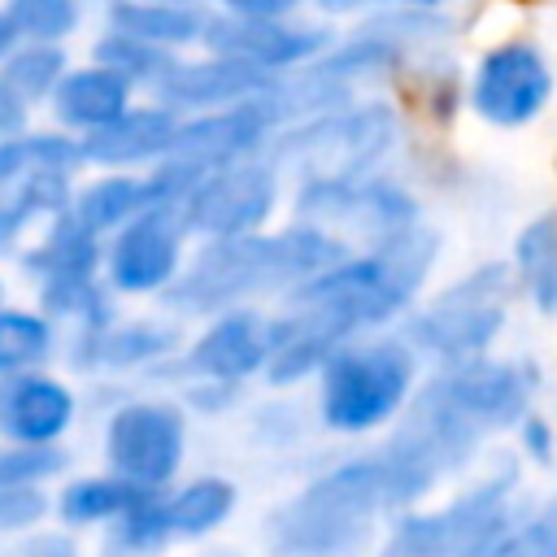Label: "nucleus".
Here are the masks:
<instances>
[{
  "instance_id": "obj_1",
  "label": "nucleus",
  "mask_w": 557,
  "mask_h": 557,
  "mask_svg": "<svg viewBox=\"0 0 557 557\" xmlns=\"http://www.w3.org/2000/svg\"><path fill=\"white\" fill-rule=\"evenodd\" d=\"M448 231L426 218L400 235L352 244L339 261L270 305V370L261 387L305 392L318 366L352 335L400 326L422 292L444 274Z\"/></svg>"
},
{
  "instance_id": "obj_2",
  "label": "nucleus",
  "mask_w": 557,
  "mask_h": 557,
  "mask_svg": "<svg viewBox=\"0 0 557 557\" xmlns=\"http://www.w3.org/2000/svg\"><path fill=\"white\" fill-rule=\"evenodd\" d=\"M440 487L392 444H348L274 496L257 522L261 557H357L374 553L387 518Z\"/></svg>"
},
{
  "instance_id": "obj_3",
  "label": "nucleus",
  "mask_w": 557,
  "mask_h": 557,
  "mask_svg": "<svg viewBox=\"0 0 557 557\" xmlns=\"http://www.w3.org/2000/svg\"><path fill=\"white\" fill-rule=\"evenodd\" d=\"M348 248L352 244L344 235L296 213H283L270 231L196 239L183 274L161 296V309H170L178 322L191 326L222 309L278 305L292 287L339 261Z\"/></svg>"
},
{
  "instance_id": "obj_4",
  "label": "nucleus",
  "mask_w": 557,
  "mask_h": 557,
  "mask_svg": "<svg viewBox=\"0 0 557 557\" xmlns=\"http://www.w3.org/2000/svg\"><path fill=\"white\" fill-rule=\"evenodd\" d=\"M426 379V361L400 326L344 339L309 379L305 396L322 440L370 444L400 422Z\"/></svg>"
},
{
  "instance_id": "obj_5",
  "label": "nucleus",
  "mask_w": 557,
  "mask_h": 557,
  "mask_svg": "<svg viewBox=\"0 0 557 557\" xmlns=\"http://www.w3.org/2000/svg\"><path fill=\"white\" fill-rule=\"evenodd\" d=\"M418 126L400 100V91H357L322 113L278 126L270 157L296 174H370L387 165H405Z\"/></svg>"
},
{
  "instance_id": "obj_6",
  "label": "nucleus",
  "mask_w": 557,
  "mask_h": 557,
  "mask_svg": "<svg viewBox=\"0 0 557 557\" xmlns=\"http://www.w3.org/2000/svg\"><path fill=\"white\" fill-rule=\"evenodd\" d=\"M527 492L531 470L505 444H492L470 474L387 518L374 557H461L505 522Z\"/></svg>"
},
{
  "instance_id": "obj_7",
  "label": "nucleus",
  "mask_w": 557,
  "mask_h": 557,
  "mask_svg": "<svg viewBox=\"0 0 557 557\" xmlns=\"http://www.w3.org/2000/svg\"><path fill=\"white\" fill-rule=\"evenodd\" d=\"M466 122L487 135H527L557 109V52L513 13L509 22L466 35Z\"/></svg>"
},
{
  "instance_id": "obj_8",
  "label": "nucleus",
  "mask_w": 557,
  "mask_h": 557,
  "mask_svg": "<svg viewBox=\"0 0 557 557\" xmlns=\"http://www.w3.org/2000/svg\"><path fill=\"white\" fill-rule=\"evenodd\" d=\"M518 318V292L505 257H474L453 274H440L422 300L405 313L400 331L431 366L492 352L509 339Z\"/></svg>"
},
{
  "instance_id": "obj_9",
  "label": "nucleus",
  "mask_w": 557,
  "mask_h": 557,
  "mask_svg": "<svg viewBox=\"0 0 557 557\" xmlns=\"http://www.w3.org/2000/svg\"><path fill=\"white\" fill-rule=\"evenodd\" d=\"M100 409V466L131 479L144 492H165L187 474L196 418L170 387H104Z\"/></svg>"
},
{
  "instance_id": "obj_10",
  "label": "nucleus",
  "mask_w": 557,
  "mask_h": 557,
  "mask_svg": "<svg viewBox=\"0 0 557 557\" xmlns=\"http://www.w3.org/2000/svg\"><path fill=\"white\" fill-rule=\"evenodd\" d=\"M287 213L331 226L348 244H374L431 218V196L405 165L370 174H296Z\"/></svg>"
},
{
  "instance_id": "obj_11",
  "label": "nucleus",
  "mask_w": 557,
  "mask_h": 557,
  "mask_svg": "<svg viewBox=\"0 0 557 557\" xmlns=\"http://www.w3.org/2000/svg\"><path fill=\"white\" fill-rule=\"evenodd\" d=\"M83 148L52 122H30L0 139V257L13 252L61 209L83 174Z\"/></svg>"
},
{
  "instance_id": "obj_12",
  "label": "nucleus",
  "mask_w": 557,
  "mask_h": 557,
  "mask_svg": "<svg viewBox=\"0 0 557 557\" xmlns=\"http://www.w3.org/2000/svg\"><path fill=\"white\" fill-rule=\"evenodd\" d=\"M187 339V322H178L170 309L148 305L139 313L122 309L104 326L91 331H65L61 339V366L87 383V387H157L165 366L178 357Z\"/></svg>"
},
{
  "instance_id": "obj_13",
  "label": "nucleus",
  "mask_w": 557,
  "mask_h": 557,
  "mask_svg": "<svg viewBox=\"0 0 557 557\" xmlns=\"http://www.w3.org/2000/svg\"><path fill=\"white\" fill-rule=\"evenodd\" d=\"M426 383L479 431H487L496 444L513 431L522 413L544 405L553 370L531 348H492L479 357H461L448 366H431Z\"/></svg>"
},
{
  "instance_id": "obj_14",
  "label": "nucleus",
  "mask_w": 557,
  "mask_h": 557,
  "mask_svg": "<svg viewBox=\"0 0 557 557\" xmlns=\"http://www.w3.org/2000/svg\"><path fill=\"white\" fill-rule=\"evenodd\" d=\"M287 187H292L287 170L270 152H257L205 170L178 209L196 239L252 235V231H270L287 213Z\"/></svg>"
},
{
  "instance_id": "obj_15",
  "label": "nucleus",
  "mask_w": 557,
  "mask_h": 557,
  "mask_svg": "<svg viewBox=\"0 0 557 557\" xmlns=\"http://www.w3.org/2000/svg\"><path fill=\"white\" fill-rule=\"evenodd\" d=\"M191 244L196 235L187 231L178 205H148L104 235L100 274L122 305H161V296L183 274Z\"/></svg>"
},
{
  "instance_id": "obj_16",
  "label": "nucleus",
  "mask_w": 557,
  "mask_h": 557,
  "mask_svg": "<svg viewBox=\"0 0 557 557\" xmlns=\"http://www.w3.org/2000/svg\"><path fill=\"white\" fill-rule=\"evenodd\" d=\"M270 305H239L187 326L178 357L165 366L157 387H178L183 379H222L239 387H261L270 370Z\"/></svg>"
},
{
  "instance_id": "obj_17",
  "label": "nucleus",
  "mask_w": 557,
  "mask_h": 557,
  "mask_svg": "<svg viewBox=\"0 0 557 557\" xmlns=\"http://www.w3.org/2000/svg\"><path fill=\"white\" fill-rule=\"evenodd\" d=\"M335 30L339 26L331 17H322L318 9H300V13H226V9H213L205 48L231 52V57L248 61L252 70H261L265 78H283V74L313 65L331 48Z\"/></svg>"
},
{
  "instance_id": "obj_18",
  "label": "nucleus",
  "mask_w": 557,
  "mask_h": 557,
  "mask_svg": "<svg viewBox=\"0 0 557 557\" xmlns=\"http://www.w3.org/2000/svg\"><path fill=\"white\" fill-rule=\"evenodd\" d=\"M83 418V387L65 366H39L0 379V440L70 444Z\"/></svg>"
},
{
  "instance_id": "obj_19",
  "label": "nucleus",
  "mask_w": 557,
  "mask_h": 557,
  "mask_svg": "<svg viewBox=\"0 0 557 557\" xmlns=\"http://www.w3.org/2000/svg\"><path fill=\"white\" fill-rule=\"evenodd\" d=\"M278 126H283V122H278V113H274V104H270V91H261V96L239 100V104H226V109L187 113V117L178 122V135H174L170 157H174L178 165H187L191 174H205V170H213V165L270 152Z\"/></svg>"
},
{
  "instance_id": "obj_20",
  "label": "nucleus",
  "mask_w": 557,
  "mask_h": 557,
  "mask_svg": "<svg viewBox=\"0 0 557 557\" xmlns=\"http://www.w3.org/2000/svg\"><path fill=\"white\" fill-rule=\"evenodd\" d=\"M413 61L418 57L400 44V35L387 22L379 13H366L335 30L331 48L318 57V70L357 96V91H396Z\"/></svg>"
},
{
  "instance_id": "obj_21",
  "label": "nucleus",
  "mask_w": 557,
  "mask_h": 557,
  "mask_svg": "<svg viewBox=\"0 0 557 557\" xmlns=\"http://www.w3.org/2000/svg\"><path fill=\"white\" fill-rule=\"evenodd\" d=\"M274 78H265L261 70H252L248 61L218 52V48H191L178 52L170 74L157 83V100L170 104L178 117L187 113H209V109H226L239 100H252L261 91H270Z\"/></svg>"
},
{
  "instance_id": "obj_22",
  "label": "nucleus",
  "mask_w": 557,
  "mask_h": 557,
  "mask_svg": "<svg viewBox=\"0 0 557 557\" xmlns=\"http://www.w3.org/2000/svg\"><path fill=\"white\" fill-rule=\"evenodd\" d=\"M178 113L157 96H139L126 113L104 122L100 131L83 135V165L87 170H152L170 157L178 135Z\"/></svg>"
},
{
  "instance_id": "obj_23",
  "label": "nucleus",
  "mask_w": 557,
  "mask_h": 557,
  "mask_svg": "<svg viewBox=\"0 0 557 557\" xmlns=\"http://www.w3.org/2000/svg\"><path fill=\"white\" fill-rule=\"evenodd\" d=\"M139 96L144 91L131 78H122L113 65H104L96 57H74L70 70L61 74L57 91L48 96L44 117L52 126L70 131L74 139H83V135L100 131L104 122H113L117 113H126Z\"/></svg>"
},
{
  "instance_id": "obj_24",
  "label": "nucleus",
  "mask_w": 557,
  "mask_h": 557,
  "mask_svg": "<svg viewBox=\"0 0 557 557\" xmlns=\"http://www.w3.org/2000/svg\"><path fill=\"white\" fill-rule=\"evenodd\" d=\"M500 257L513 278L518 309L535 322H557V205L522 213Z\"/></svg>"
},
{
  "instance_id": "obj_25",
  "label": "nucleus",
  "mask_w": 557,
  "mask_h": 557,
  "mask_svg": "<svg viewBox=\"0 0 557 557\" xmlns=\"http://www.w3.org/2000/svg\"><path fill=\"white\" fill-rule=\"evenodd\" d=\"M100 257H104V239L87 231L70 209H61L13 252V265L30 292H44L100 274Z\"/></svg>"
},
{
  "instance_id": "obj_26",
  "label": "nucleus",
  "mask_w": 557,
  "mask_h": 557,
  "mask_svg": "<svg viewBox=\"0 0 557 557\" xmlns=\"http://www.w3.org/2000/svg\"><path fill=\"white\" fill-rule=\"evenodd\" d=\"M396 91H400L418 135L453 139V131L466 122V44L418 57Z\"/></svg>"
},
{
  "instance_id": "obj_27",
  "label": "nucleus",
  "mask_w": 557,
  "mask_h": 557,
  "mask_svg": "<svg viewBox=\"0 0 557 557\" xmlns=\"http://www.w3.org/2000/svg\"><path fill=\"white\" fill-rule=\"evenodd\" d=\"M161 505L178 548H187V544L226 535L235 527L244 509V483L226 470H187L161 492Z\"/></svg>"
},
{
  "instance_id": "obj_28",
  "label": "nucleus",
  "mask_w": 557,
  "mask_h": 557,
  "mask_svg": "<svg viewBox=\"0 0 557 557\" xmlns=\"http://www.w3.org/2000/svg\"><path fill=\"white\" fill-rule=\"evenodd\" d=\"M239 435L261 457H296V453H305L313 444V435H318L309 396L292 392V387L252 392L244 413H239Z\"/></svg>"
},
{
  "instance_id": "obj_29",
  "label": "nucleus",
  "mask_w": 557,
  "mask_h": 557,
  "mask_svg": "<svg viewBox=\"0 0 557 557\" xmlns=\"http://www.w3.org/2000/svg\"><path fill=\"white\" fill-rule=\"evenodd\" d=\"M144 496V487H135L131 479L113 474L109 466L96 470H70L57 487H52V518L78 535H100L109 522H117L135 500Z\"/></svg>"
},
{
  "instance_id": "obj_30",
  "label": "nucleus",
  "mask_w": 557,
  "mask_h": 557,
  "mask_svg": "<svg viewBox=\"0 0 557 557\" xmlns=\"http://www.w3.org/2000/svg\"><path fill=\"white\" fill-rule=\"evenodd\" d=\"M148 205H157L148 170H83L70 196V213L100 239L113 235L135 213H144Z\"/></svg>"
},
{
  "instance_id": "obj_31",
  "label": "nucleus",
  "mask_w": 557,
  "mask_h": 557,
  "mask_svg": "<svg viewBox=\"0 0 557 557\" xmlns=\"http://www.w3.org/2000/svg\"><path fill=\"white\" fill-rule=\"evenodd\" d=\"M209 17H213V4H170V0H117L100 22L117 26V30H131L157 48H170V52H191V48H205V35H209Z\"/></svg>"
},
{
  "instance_id": "obj_32",
  "label": "nucleus",
  "mask_w": 557,
  "mask_h": 557,
  "mask_svg": "<svg viewBox=\"0 0 557 557\" xmlns=\"http://www.w3.org/2000/svg\"><path fill=\"white\" fill-rule=\"evenodd\" d=\"M461 557H557V487L527 492L513 513Z\"/></svg>"
},
{
  "instance_id": "obj_33",
  "label": "nucleus",
  "mask_w": 557,
  "mask_h": 557,
  "mask_svg": "<svg viewBox=\"0 0 557 557\" xmlns=\"http://www.w3.org/2000/svg\"><path fill=\"white\" fill-rule=\"evenodd\" d=\"M65 331L35 305V300H0V379L61 366Z\"/></svg>"
},
{
  "instance_id": "obj_34",
  "label": "nucleus",
  "mask_w": 557,
  "mask_h": 557,
  "mask_svg": "<svg viewBox=\"0 0 557 557\" xmlns=\"http://www.w3.org/2000/svg\"><path fill=\"white\" fill-rule=\"evenodd\" d=\"M74 52L70 44H39V39H17V48L0 61V83L35 113H44L48 96L57 91L61 74L70 70Z\"/></svg>"
},
{
  "instance_id": "obj_35",
  "label": "nucleus",
  "mask_w": 557,
  "mask_h": 557,
  "mask_svg": "<svg viewBox=\"0 0 557 557\" xmlns=\"http://www.w3.org/2000/svg\"><path fill=\"white\" fill-rule=\"evenodd\" d=\"M100 557H165L170 548H178L161 492H144L117 522H109L100 535Z\"/></svg>"
},
{
  "instance_id": "obj_36",
  "label": "nucleus",
  "mask_w": 557,
  "mask_h": 557,
  "mask_svg": "<svg viewBox=\"0 0 557 557\" xmlns=\"http://www.w3.org/2000/svg\"><path fill=\"white\" fill-rule=\"evenodd\" d=\"M87 57H96V61L113 65V70H117L122 78H131L144 96H152V91H157V83L170 74V65H174V57H178V52L157 48V44H148V39L131 35V30L109 26V22H96V30H91V39H87Z\"/></svg>"
},
{
  "instance_id": "obj_37",
  "label": "nucleus",
  "mask_w": 557,
  "mask_h": 557,
  "mask_svg": "<svg viewBox=\"0 0 557 557\" xmlns=\"http://www.w3.org/2000/svg\"><path fill=\"white\" fill-rule=\"evenodd\" d=\"M17 39H39V44H74L91 13L78 0H0Z\"/></svg>"
},
{
  "instance_id": "obj_38",
  "label": "nucleus",
  "mask_w": 557,
  "mask_h": 557,
  "mask_svg": "<svg viewBox=\"0 0 557 557\" xmlns=\"http://www.w3.org/2000/svg\"><path fill=\"white\" fill-rule=\"evenodd\" d=\"M70 470H74L70 444H13V440H0V483L57 487Z\"/></svg>"
},
{
  "instance_id": "obj_39",
  "label": "nucleus",
  "mask_w": 557,
  "mask_h": 557,
  "mask_svg": "<svg viewBox=\"0 0 557 557\" xmlns=\"http://www.w3.org/2000/svg\"><path fill=\"white\" fill-rule=\"evenodd\" d=\"M531 474H548V470H557V418L544 409V405H535L531 413H522L518 422H513V431L500 440Z\"/></svg>"
},
{
  "instance_id": "obj_40",
  "label": "nucleus",
  "mask_w": 557,
  "mask_h": 557,
  "mask_svg": "<svg viewBox=\"0 0 557 557\" xmlns=\"http://www.w3.org/2000/svg\"><path fill=\"white\" fill-rule=\"evenodd\" d=\"M252 392L257 387H239V383H222V379H183L174 387V396L187 405V413L196 422H231V418H239Z\"/></svg>"
},
{
  "instance_id": "obj_41",
  "label": "nucleus",
  "mask_w": 557,
  "mask_h": 557,
  "mask_svg": "<svg viewBox=\"0 0 557 557\" xmlns=\"http://www.w3.org/2000/svg\"><path fill=\"white\" fill-rule=\"evenodd\" d=\"M52 518V487L0 483V544L44 527Z\"/></svg>"
},
{
  "instance_id": "obj_42",
  "label": "nucleus",
  "mask_w": 557,
  "mask_h": 557,
  "mask_svg": "<svg viewBox=\"0 0 557 557\" xmlns=\"http://www.w3.org/2000/svg\"><path fill=\"white\" fill-rule=\"evenodd\" d=\"M4 557H91V553H87V544H83L78 531H70V527H61L57 518H48L44 527H35V531L9 540Z\"/></svg>"
},
{
  "instance_id": "obj_43",
  "label": "nucleus",
  "mask_w": 557,
  "mask_h": 557,
  "mask_svg": "<svg viewBox=\"0 0 557 557\" xmlns=\"http://www.w3.org/2000/svg\"><path fill=\"white\" fill-rule=\"evenodd\" d=\"M313 9L335 26H344L379 9H461V0H313Z\"/></svg>"
},
{
  "instance_id": "obj_44",
  "label": "nucleus",
  "mask_w": 557,
  "mask_h": 557,
  "mask_svg": "<svg viewBox=\"0 0 557 557\" xmlns=\"http://www.w3.org/2000/svg\"><path fill=\"white\" fill-rule=\"evenodd\" d=\"M213 9H226V13H300V9H313V0H213Z\"/></svg>"
},
{
  "instance_id": "obj_45",
  "label": "nucleus",
  "mask_w": 557,
  "mask_h": 557,
  "mask_svg": "<svg viewBox=\"0 0 557 557\" xmlns=\"http://www.w3.org/2000/svg\"><path fill=\"white\" fill-rule=\"evenodd\" d=\"M30 122H35V109H26V104L0 83V139H4V135H17V131L30 126Z\"/></svg>"
},
{
  "instance_id": "obj_46",
  "label": "nucleus",
  "mask_w": 557,
  "mask_h": 557,
  "mask_svg": "<svg viewBox=\"0 0 557 557\" xmlns=\"http://www.w3.org/2000/svg\"><path fill=\"white\" fill-rule=\"evenodd\" d=\"M187 557H252L244 544L226 540V535H213V540H200V544H187Z\"/></svg>"
},
{
  "instance_id": "obj_47",
  "label": "nucleus",
  "mask_w": 557,
  "mask_h": 557,
  "mask_svg": "<svg viewBox=\"0 0 557 557\" xmlns=\"http://www.w3.org/2000/svg\"><path fill=\"white\" fill-rule=\"evenodd\" d=\"M13 48H17V30H13V22H9V13H4V4H0V61H4Z\"/></svg>"
},
{
  "instance_id": "obj_48",
  "label": "nucleus",
  "mask_w": 557,
  "mask_h": 557,
  "mask_svg": "<svg viewBox=\"0 0 557 557\" xmlns=\"http://www.w3.org/2000/svg\"><path fill=\"white\" fill-rule=\"evenodd\" d=\"M78 4H83V9H87V13L96 17V22H100V17H104V13H109V9L117 4V0H78Z\"/></svg>"
},
{
  "instance_id": "obj_49",
  "label": "nucleus",
  "mask_w": 557,
  "mask_h": 557,
  "mask_svg": "<svg viewBox=\"0 0 557 557\" xmlns=\"http://www.w3.org/2000/svg\"><path fill=\"white\" fill-rule=\"evenodd\" d=\"M496 9H518V13H527V9H535V4H548V0H492Z\"/></svg>"
},
{
  "instance_id": "obj_50",
  "label": "nucleus",
  "mask_w": 557,
  "mask_h": 557,
  "mask_svg": "<svg viewBox=\"0 0 557 557\" xmlns=\"http://www.w3.org/2000/svg\"><path fill=\"white\" fill-rule=\"evenodd\" d=\"M170 4H213V0H170Z\"/></svg>"
},
{
  "instance_id": "obj_51",
  "label": "nucleus",
  "mask_w": 557,
  "mask_h": 557,
  "mask_svg": "<svg viewBox=\"0 0 557 557\" xmlns=\"http://www.w3.org/2000/svg\"><path fill=\"white\" fill-rule=\"evenodd\" d=\"M0 300H9V283H4V274H0Z\"/></svg>"
},
{
  "instance_id": "obj_52",
  "label": "nucleus",
  "mask_w": 557,
  "mask_h": 557,
  "mask_svg": "<svg viewBox=\"0 0 557 557\" xmlns=\"http://www.w3.org/2000/svg\"><path fill=\"white\" fill-rule=\"evenodd\" d=\"M357 557H374V553H357Z\"/></svg>"
}]
</instances>
